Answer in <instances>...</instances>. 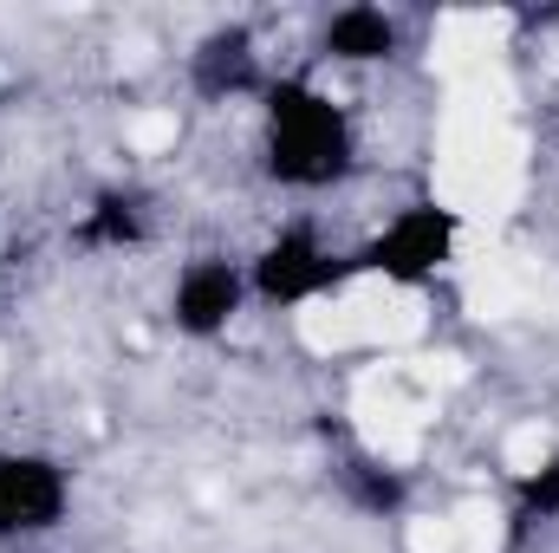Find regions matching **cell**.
I'll return each mask as SVG.
<instances>
[{"mask_svg": "<svg viewBox=\"0 0 559 553\" xmlns=\"http://www.w3.org/2000/svg\"><path fill=\"white\" fill-rule=\"evenodd\" d=\"M176 138H182V118L176 111H138L131 118V150H143V156L176 150Z\"/></svg>", "mask_w": 559, "mask_h": 553, "instance_id": "7c38bea8", "label": "cell"}, {"mask_svg": "<svg viewBox=\"0 0 559 553\" xmlns=\"http://www.w3.org/2000/svg\"><path fill=\"white\" fill-rule=\"evenodd\" d=\"M521 183V143L508 131V92L501 79H468L455 85V111L442 125V156H436V189L449 215H488L514 196Z\"/></svg>", "mask_w": 559, "mask_h": 553, "instance_id": "6da1fadb", "label": "cell"}, {"mask_svg": "<svg viewBox=\"0 0 559 553\" xmlns=\"http://www.w3.org/2000/svg\"><path fill=\"white\" fill-rule=\"evenodd\" d=\"M254 286H261V299H280V306L306 313L312 299L338 293V261L312 235H280L274 248L261 255V268H254Z\"/></svg>", "mask_w": 559, "mask_h": 553, "instance_id": "8992f818", "label": "cell"}, {"mask_svg": "<svg viewBox=\"0 0 559 553\" xmlns=\"http://www.w3.org/2000/svg\"><path fill=\"white\" fill-rule=\"evenodd\" d=\"M169 306H176V326H182V332L209 339V332H222V326L241 313V274H235L228 261H195V268H182Z\"/></svg>", "mask_w": 559, "mask_h": 553, "instance_id": "52a82bcc", "label": "cell"}, {"mask_svg": "<svg viewBox=\"0 0 559 553\" xmlns=\"http://www.w3.org/2000/svg\"><path fill=\"white\" fill-rule=\"evenodd\" d=\"M202 52H209L202 59V92H241L248 85V39L241 33H222Z\"/></svg>", "mask_w": 559, "mask_h": 553, "instance_id": "30bf717a", "label": "cell"}, {"mask_svg": "<svg viewBox=\"0 0 559 553\" xmlns=\"http://www.w3.org/2000/svg\"><path fill=\"white\" fill-rule=\"evenodd\" d=\"M455 235H462V215H449L442 202H423L404 209L365 255V280H384V286H417L423 274H436L442 261H455Z\"/></svg>", "mask_w": 559, "mask_h": 553, "instance_id": "3957f363", "label": "cell"}, {"mask_svg": "<svg viewBox=\"0 0 559 553\" xmlns=\"http://www.w3.org/2000/svg\"><path fill=\"white\" fill-rule=\"evenodd\" d=\"M455 541H462V553H495L501 548V515L495 508H462V521H455Z\"/></svg>", "mask_w": 559, "mask_h": 553, "instance_id": "4fadbf2b", "label": "cell"}, {"mask_svg": "<svg viewBox=\"0 0 559 553\" xmlns=\"http://www.w3.org/2000/svg\"><path fill=\"white\" fill-rule=\"evenodd\" d=\"M267 169L293 189H325L352 169V125L312 85H280L267 98Z\"/></svg>", "mask_w": 559, "mask_h": 553, "instance_id": "7a4b0ae2", "label": "cell"}, {"mask_svg": "<svg viewBox=\"0 0 559 553\" xmlns=\"http://www.w3.org/2000/svg\"><path fill=\"white\" fill-rule=\"evenodd\" d=\"M411 553H455V521L417 515V521H411Z\"/></svg>", "mask_w": 559, "mask_h": 553, "instance_id": "5bb4252c", "label": "cell"}, {"mask_svg": "<svg viewBox=\"0 0 559 553\" xmlns=\"http://www.w3.org/2000/svg\"><path fill=\"white\" fill-rule=\"evenodd\" d=\"M521 299H527V274L514 261H488L468 274V313L475 319H508Z\"/></svg>", "mask_w": 559, "mask_h": 553, "instance_id": "9c48e42d", "label": "cell"}, {"mask_svg": "<svg viewBox=\"0 0 559 553\" xmlns=\"http://www.w3.org/2000/svg\"><path fill=\"white\" fill-rule=\"evenodd\" d=\"M501 462H508V475H521V482H534L540 469H554V436H547L540 423H521V430L508 436V449H501Z\"/></svg>", "mask_w": 559, "mask_h": 553, "instance_id": "8fae6325", "label": "cell"}, {"mask_svg": "<svg viewBox=\"0 0 559 553\" xmlns=\"http://www.w3.org/2000/svg\"><path fill=\"white\" fill-rule=\"evenodd\" d=\"M66 515V475L46 456H0V541L46 534Z\"/></svg>", "mask_w": 559, "mask_h": 553, "instance_id": "5b68a950", "label": "cell"}, {"mask_svg": "<svg viewBox=\"0 0 559 553\" xmlns=\"http://www.w3.org/2000/svg\"><path fill=\"white\" fill-rule=\"evenodd\" d=\"M423 423H429V404H423V391L404 372H378V378L358 385V430H365V443L384 462H411L417 456Z\"/></svg>", "mask_w": 559, "mask_h": 553, "instance_id": "277c9868", "label": "cell"}, {"mask_svg": "<svg viewBox=\"0 0 559 553\" xmlns=\"http://www.w3.org/2000/svg\"><path fill=\"white\" fill-rule=\"evenodd\" d=\"M325 52L345 59V66H371V59H391L397 52V26L384 7H345L325 20Z\"/></svg>", "mask_w": 559, "mask_h": 553, "instance_id": "ba28073f", "label": "cell"}]
</instances>
